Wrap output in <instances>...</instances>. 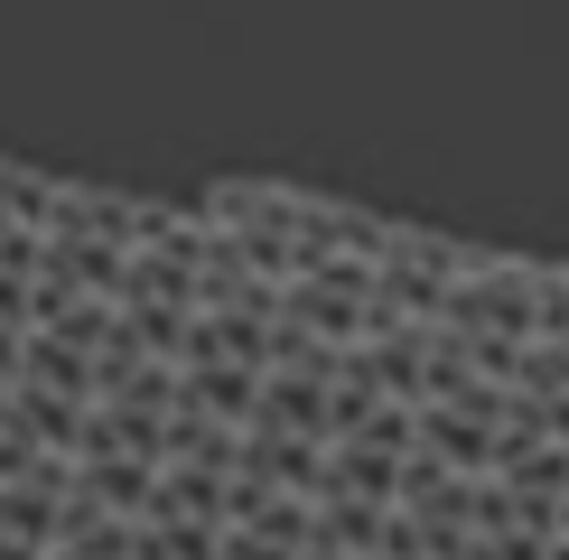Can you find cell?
<instances>
[{
    "label": "cell",
    "mask_w": 569,
    "mask_h": 560,
    "mask_svg": "<svg viewBox=\"0 0 569 560\" xmlns=\"http://www.w3.org/2000/svg\"><path fill=\"white\" fill-rule=\"evenodd\" d=\"M57 197H66V178L0 159V216H10V224H47V216H57Z\"/></svg>",
    "instance_id": "1"
}]
</instances>
